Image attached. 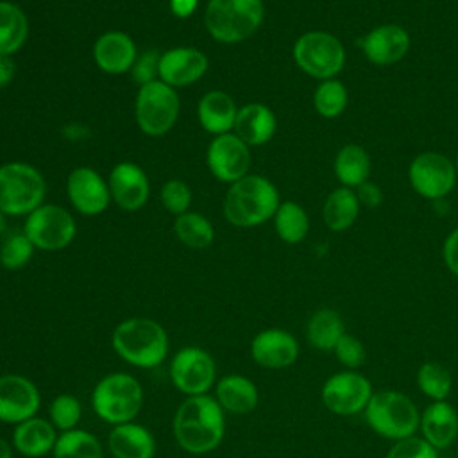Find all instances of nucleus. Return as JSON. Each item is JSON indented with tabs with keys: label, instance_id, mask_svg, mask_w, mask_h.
Listing matches in <instances>:
<instances>
[{
	"label": "nucleus",
	"instance_id": "obj_42",
	"mask_svg": "<svg viewBox=\"0 0 458 458\" xmlns=\"http://www.w3.org/2000/svg\"><path fill=\"white\" fill-rule=\"evenodd\" d=\"M159 57L161 54H157L156 50L145 52L136 57L131 68V73H132V79L140 82V86L159 79Z\"/></svg>",
	"mask_w": 458,
	"mask_h": 458
},
{
	"label": "nucleus",
	"instance_id": "obj_45",
	"mask_svg": "<svg viewBox=\"0 0 458 458\" xmlns=\"http://www.w3.org/2000/svg\"><path fill=\"white\" fill-rule=\"evenodd\" d=\"M199 0H170V11L177 18H188L195 13Z\"/></svg>",
	"mask_w": 458,
	"mask_h": 458
},
{
	"label": "nucleus",
	"instance_id": "obj_26",
	"mask_svg": "<svg viewBox=\"0 0 458 458\" xmlns=\"http://www.w3.org/2000/svg\"><path fill=\"white\" fill-rule=\"evenodd\" d=\"M215 399L224 411L245 415L258 406L259 392L252 379L242 374H227L215 383Z\"/></svg>",
	"mask_w": 458,
	"mask_h": 458
},
{
	"label": "nucleus",
	"instance_id": "obj_49",
	"mask_svg": "<svg viewBox=\"0 0 458 458\" xmlns=\"http://www.w3.org/2000/svg\"><path fill=\"white\" fill-rule=\"evenodd\" d=\"M454 166H456V172H458V156H456V161H454Z\"/></svg>",
	"mask_w": 458,
	"mask_h": 458
},
{
	"label": "nucleus",
	"instance_id": "obj_30",
	"mask_svg": "<svg viewBox=\"0 0 458 458\" xmlns=\"http://www.w3.org/2000/svg\"><path fill=\"white\" fill-rule=\"evenodd\" d=\"M345 333V324L338 311L331 308H320L308 318L306 340L318 351H333L336 342Z\"/></svg>",
	"mask_w": 458,
	"mask_h": 458
},
{
	"label": "nucleus",
	"instance_id": "obj_4",
	"mask_svg": "<svg viewBox=\"0 0 458 458\" xmlns=\"http://www.w3.org/2000/svg\"><path fill=\"white\" fill-rule=\"evenodd\" d=\"M265 16L263 0H209L204 25L220 43H240L250 38Z\"/></svg>",
	"mask_w": 458,
	"mask_h": 458
},
{
	"label": "nucleus",
	"instance_id": "obj_35",
	"mask_svg": "<svg viewBox=\"0 0 458 458\" xmlns=\"http://www.w3.org/2000/svg\"><path fill=\"white\" fill-rule=\"evenodd\" d=\"M417 385L420 392L433 401H445L451 394V372L437 361H424L417 370Z\"/></svg>",
	"mask_w": 458,
	"mask_h": 458
},
{
	"label": "nucleus",
	"instance_id": "obj_22",
	"mask_svg": "<svg viewBox=\"0 0 458 458\" xmlns=\"http://www.w3.org/2000/svg\"><path fill=\"white\" fill-rule=\"evenodd\" d=\"M277 129V120L274 111L261 104L250 102L238 109L234 120V134L245 141L249 147H258L272 140Z\"/></svg>",
	"mask_w": 458,
	"mask_h": 458
},
{
	"label": "nucleus",
	"instance_id": "obj_8",
	"mask_svg": "<svg viewBox=\"0 0 458 458\" xmlns=\"http://www.w3.org/2000/svg\"><path fill=\"white\" fill-rule=\"evenodd\" d=\"M295 64L313 79H335L345 64L342 41L326 30H310L293 43Z\"/></svg>",
	"mask_w": 458,
	"mask_h": 458
},
{
	"label": "nucleus",
	"instance_id": "obj_37",
	"mask_svg": "<svg viewBox=\"0 0 458 458\" xmlns=\"http://www.w3.org/2000/svg\"><path fill=\"white\" fill-rule=\"evenodd\" d=\"M34 249L23 231L13 233L0 245V265L7 270H20L30 261Z\"/></svg>",
	"mask_w": 458,
	"mask_h": 458
},
{
	"label": "nucleus",
	"instance_id": "obj_46",
	"mask_svg": "<svg viewBox=\"0 0 458 458\" xmlns=\"http://www.w3.org/2000/svg\"><path fill=\"white\" fill-rule=\"evenodd\" d=\"M14 73H16V66H14L13 57L0 55V89L5 88L13 81Z\"/></svg>",
	"mask_w": 458,
	"mask_h": 458
},
{
	"label": "nucleus",
	"instance_id": "obj_5",
	"mask_svg": "<svg viewBox=\"0 0 458 458\" xmlns=\"http://www.w3.org/2000/svg\"><path fill=\"white\" fill-rule=\"evenodd\" d=\"M363 411L372 431L394 442L413 437L420 424L415 403L397 390L374 392Z\"/></svg>",
	"mask_w": 458,
	"mask_h": 458
},
{
	"label": "nucleus",
	"instance_id": "obj_28",
	"mask_svg": "<svg viewBox=\"0 0 458 458\" xmlns=\"http://www.w3.org/2000/svg\"><path fill=\"white\" fill-rule=\"evenodd\" d=\"M29 21L20 5L0 0V55L13 57L27 41Z\"/></svg>",
	"mask_w": 458,
	"mask_h": 458
},
{
	"label": "nucleus",
	"instance_id": "obj_33",
	"mask_svg": "<svg viewBox=\"0 0 458 458\" xmlns=\"http://www.w3.org/2000/svg\"><path fill=\"white\" fill-rule=\"evenodd\" d=\"M277 236L286 243H299L310 231V218L304 208L293 200L281 202L274 215Z\"/></svg>",
	"mask_w": 458,
	"mask_h": 458
},
{
	"label": "nucleus",
	"instance_id": "obj_12",
	"mask_svg": "<svg viewBox=\"0 0 458 458\" xmlns=\"http://www.w3.org/2000/svg\"><path fill=\"white\" fill-rule=\"evenodd\" d=\"M411 188L428 200H442L456 182L454 163L440 152H420L408 168Z\"/></svg>",
	"mask_w": 458,
	"mask_h": 458
},
{
	"label": "nucleus",
	"instance_id": "obj_3",
	"mask_svg": "<svg viewBox=\"0 0 458 458\" xmlns=\"http://www.w3.org/2000/svg\"><path fill=\"white\" fill-rule=\"evenodd\" d=\"M114 352L132 367H159L168 354V335L165 327L147 317L122 320L111 335Z\"/></svg>",
	"mask_w": 458,
	"mask_h": 458
},
{
	"label": "nucleus",
	"instance_id": "obj_17",
	"mask_svg": "<svg viewBox=\"0 0 458 458\" xmlns=\"http://www.w3.org/2000/svg\"><path fill=\"white\" fill-rule=\"evenodd\" d=\"M365 57L376 66H390L401 61L410 50V34L397 23H385L356 41Z\"/></svg>",
	"mask_w": 458,
	"mask_h": 458
},
{
	"label": "nucleus",
	"instance_id": "obj_10",
	"mask_svg": "<svg viewBox=\"0 0 458 458\" xmlns=\"http://www.w3.org/2000/svg\"><path fill=\"white\" fill-rule=\"evenodd\" d=\"M23 233L39 250H61L77 233L73 216L57 204H41L27 215Z\"/></svg>",
	"mask_w": 458,
	"mask_h": 458
},
{
	"label": "nucleus",
	"instance_id": "obj_40",
	"mask_svg": "<svg viewBox=\"0 0 458 458\" xmlns=\"http://www.w3.org/2000/svg\"><path fill=\"white\" fill-rule=\"evenodd\" d=\"M333 352H335L338 363L344 365L347 370L360 369L367 358V351H365V345L361 344V340L349 333L342 335V338L336 342Z\"/></svg>",
	"mask_w": 458,
	"mask_h": 458
},
{
	"label": "nucleus",
	"instance_id": "obj_14",
	"mask_svg": "<svg viewBox=\"0 0 458 458\" xmlns=\"http://www.w3.org/2000/svg\"><path fill=\"white\" fill-rule=\"evenodd\" d=\"M206 161L215 179L233 184L249 174L250 150L234 132H225L211 140Z\"/></svg>",
	"mask_w": 458,
	"mask_h": 458
},
{
	"label": "nucleus",
	"instance_id": "obj_6",
	"mask_svg": "<svg viewBox=\"0 0 458 458\" xmlns=\"http://www.w3.org/2000/svg\"><path fill=\"white\" fill-rule=\"evenodd\" d=\"M91 404L97 417L107 424L131 422L143 406L141 383L127 372H111L95 385Z\"/></svg>",
	"mask_w": 458,
	"mask_h": 458
},
{
	"label": "nucleus",
	"instance_id": "obj_24",
	"mask_svg": "<svg viewBox=\"0 0 458 458\" xmlns=\"http://www.w3.org/2000/svg\"><path fill=\"white\" fill-rule=\"evenodd\" d=\"M107 447L114 458H154L156 440L150 429L131 420L113 426Z\"/></svg>",
	"mask_w": 458,
	"mask_h": 458
},
{
	"label": "nucleus",
	"instance_id": "obj_44",
	"mask_svg": "<svg viewBox=\"0 0 458 458\" xmlns=\"http://www.w3.org/2000/svg\"><path fill=\"white\" fill-rule=\"evenodd\" d=\"M442 256L447 265V268L458 277V227L449 233V236L444 242Z\"/></svg>",
	"mask_w": 458,
	"mask_h": 458
},
{
	"label": "nucleus",
	"instance_id": "obj_1",
	"mask_svg": "<svg viewBox=\"0 0 458 458\" xmlns=\"http://www.w3.org/2000/svg\"><path fill=\"white\" fill-rule=\"evenodd\" d=\"M174 438L181 449L191 454H206L216 449L225 433L224 410L209 394L190 395L175 410L172 420Z\"/></svg>",
	"mask_w": 458,
	"mask_h": 458
},
{
	"label": "nucleus",
	"instance_id": "obj_11",
	"mask_svg": "<svg viewBox=\"0 0 458 458\" xmlns=\"http://www.w3.org/2000/svg\"><path fill=\"white\" fill-rule=\"evenodd\" d=\"M172 385L184 395H202L216 381V365L213 356L197 345L179 349L168 367Z\"/></svg>",
	"mask_w": 458,
	"mask_h": 458
},
{
	"label": "nucleus",
	"instance_id": "obj_25",
	"mask_svg": "<svg viewBox=\"0 0 458 458\" xmlns=\"http://www.w3.org/2000/svg\"><path fill=\"white\" fill-rule=\"evenodd\" d=\"M57 437L59 435L50 420L30 417L16 424L13 431V447L27 458H39L54 451Z\"/></svg>",
	"mask_w": 458,
	"mask_h": 458
},
{
	"label": "nucleus",
	"instance_id": "obj_38",
	"mask_svg": "<svg viewBox=\"0 0 458 458\" xmlns=\"http://www.w3.org/2000/svg\"><path fill=\"white\" fill-rule=\"evenodd\" d=\"M81 415H82L81 403L72 394H59L50 403V422L61 433L75 429L81 420Z\"/></svg>",
	"mask_w": 458,
	"mask_h": 458
},
{
	"label": "nucleus",
	"instance_id": "obj_36",
	"mask_svg": "<svg viewBox=\"0 0 458 458\" xmlns=\"http://www.w3.org/2000/svg\"><path fill=\"white\" fill-rule=\"evenodd\" d=\"M313 106L324 118L340 116L347 107V88L336 79L320 81L313 93Z\"/></svg>",
	"mask_w": 458,
	"mask_h": 458
},
{
	"label": "nucleus",
	"instance_id": "obj_23",
	"mask_svg": "<svg viewBox=\"0 0 458 458\" xmlns=\"http://www.w3.org/2000/svg\"><path fill=\"white\" fill-rule=\"evenodd\" d=\"M419 428L435 449H445L458 437V413L447 401H433L420 413Z\"/></svg>",
	"mask_w": 458,
	"mask_h": 458
},
{
	"label": "nucleus",
	"instance_id": "obj_20",
	"mask_svg": "<svg viewBox=\"0 0 458 458\" xmlns=\"http://www.w3.org/2000/svg\"><path fill=\"white\" fill-rule=\"evenodd\" d=\"M111 199L123 211H138L145 206L150 193V184L147 174L131 161H122L114 165L107 179Z\"/></svg>",
	"mask_w": 458,
	"mask_h": 458
},
{
	"label": "nucleus",
	"instance_id": "obj_48",
	"mask_svg": "<svg viewBox=\"0 0 458 458\" xmlns=\"http://www.w3.org/2000/svg\"><path fill=\"white\" fill-rule=\"evenodd\" d=\"M7 229V215L4 211H0V234L5 233Z\"/></svg>",
	"mask_w": 458,
	"mask_h": 458
},
{
	"label": "nucleus",
	"instance_id": "obj_13",
	"mask_svg": "<svg viewBox=\"0 0 458 458\" xmlns=\"http://www.w3.org/2000/svg\"><path fill=\"white\" fill-rule=\"evenodd\" d=\"M372 383L358 370H340L329 376L320 390L324 406L336 415L363 411L372 397Z\"/></svg>",
	"mask_w": 458,
	"mask_h": 458
},
{
	"label": "nucleus",
	"instance_id": "obj_7",
	"mask_svg": "<svg viewBox=\"0 0 458 458\" xmlns=\"http://www.w3.org/2000/svg\"><path fill=\"white\" fill-rule=\"evenodd\" d=\"M45 179L29 163L0 165V211L7 216L29 215L43 204Z\"/></svg>",
	"mask_w": 458,
	"mask_h": 458
},
{
	"label": "nucleus",
	"instance_id": "obj_15",
	"mask_svg": "<svg viewBox=\"0 0 458 458\" xmlns=\"http://www.w3.org/2000/svg\"><path fill=\"white\" fill-rule=\"evenodd\" d=\"M41 404L38 386L25 376L4 374L0 376V420L7 424H20L36 417Z\"/></svg>",
	"mask_w": 458,
	"mask_h": 458
},
{
	"label": "nucleus",
	"instance_id": "obj_43",
	"mask_svg": "<svg viewBox=\"0 0 458 458\" xmlns=\"http://www.w3.org/2000/svg\"><path fill=\"white\" fill-rule=\"evenodd\" d=\"M356 197H358V202L360 206H365V208H379L383 204V190L372 182V181H365L361 182L358 188H356Z\"/></svg>",
	"mask_w": 458,
	"mask_h": 458
},
{
	"label": "nucleus",
	"instance_id": "obj_47",
	"mask_svg": "<svg viewBox=\"0 0 458 458\" xmlns=\"http://www.w3.org/2000/svg\"><path fill=\"white\" fill-rule=\"evenodd\" d=\"M0 458H13V447L4 438H0Z\"/></svg>",
	"mask_w": 458,
	"mask_h": 458
},
{
	"label": "nucleus",
	"instance_id": "obj_29",
	"mask_svg": "<svg viewBox=\"0 0 458 458\" xmlns=\"http://www.w3.org/2000/svg\"><path fill=\"white\" fill-rule=\"evenodd\" d=\"M370 170V156L361 145H344L335 157V175L345 188H358L361 182L369 181Z\"/></svg>",
	"mask_w": 458,
	"mask_h": 458
},
{
	"label": "nucleus",
	"instance_id": "obj_16",
	"mask_svg": "<svg viewBox=\"0 0 458 458\" xmlns=\"http://www.w3.org/2000/svg\"><path fill=\"white\" fill-rule=\"evenodd\" d=\"M66 191L72 206L86 216L104 213L111 202L106 179L89 166H79L70 172L66 179Z\"/></svg>",
	"mask_w": 458,
	"mask_h": 458
},
{
	"label": "nucleus",
	"instance_id": "obj_32",
	"mask_svg": "<svg viewBox=\"0 0 458 458\" xmlns=\"http://www.w3.org/2000/svg\"><path fill=\"white\" fill-rule=\"evenodd\" d=\"M54 458H104L100 440L86 429L63 431L52 451Z\"/></svg>",
	"mask_w": 458,
	"mask_h": 458
},
{
	"label": "nucleus",
	"instance_id": "obj_19",
	"mask_svg": "<svg viewBox=\"0 0 458 458\" xmlns=\"http://www.w3.org/2000/svg\"><path fill=\"white\" fill-rule=\"evenodd\" d=\"M250 356L265 369H284L295 363L299 356V342L286 329L268 327L252 338Z\"/></svg>",
	"mask_w": 458,
	"mask_h": 458
},
{
	"label": "nucleus",
	"instance_id": "obj_18",
	"mask_svg": "<svg viewBox=\"0 0 458 458\" xmlns=\"http://www.w3.org/2000/svg\"><path fill=\"white\" fill-rule=\"evenodd\" d=\"M208 72V57L193 47H175L159 57V81L172 88L197 82Z\"/></svg>",
	"mask_w": 458,
	"mask_h": 458
},
{
	"label": "nucleus",
	"instance_id": "obj_27",
	"mask_svg": "<svg viewBox=\"0 0 458 458\" xmlns=\"http://www.w3.org/2000/svg\"><path fill=\"white\" fill-rule=\"evenodd\" d=\"M236 113L238 109L231 95L220 89L208 91L200 98L197 107V114L202 129L215 136L231 132V129L234 127Z\"/></svg>",
	"mask_w": 458,
	"mask_h": 458
},
{
	"label": "nucleus",
	"instance_id": "obj_39",
	"mask_svg": "<svg viewBox=\"0 0 458 458\" xmlns=\"http://www.w3.org/2000/svg\"><path fill=\"white\" fill-rule=\"evenodd\" d=\"M161 202L170 213L179 216L191 206V190L184 181L170 179L161 188Z\"/></svg>",
	"mask_w": 458,
	"mask_h": 458
},
{
	"label": "nucleus",
	"instance_id": "obj_21",
	"mask_svg": "<svg viewBox=\"0 0 458 458\" xmlns=\"http://www.w3.org/2000/svg\"><path fill=\"white\" fill-rule=\"evenodd\" d=\"M136 57V43L122 30H107L100 34L93 45V59L97 66L109 75L131 72Z\"/></svg>",
	"mask_w": 458,
	"mask_h": 458
},
{
	"label": "nucleus",
	"instance_id": "obj_2",
	"mask_svg": "<svg viewBox=\"0 0 458 458\" xmlns=\"http://www.w3.org/2000/svg\"><path fill=\"white\" fill-rule=\"evenodd\" d=\"M279 204V191L270 179L247 174L229 186L224 199V215L236 227H256L274 218Z\"/></svg>",
	"mask_w": 458,
	"mask_h": 458
},
{
	"label": "nucleus",
	"instance_id": "obj_34",
	"mask_svg": "<svg viewBox=\"0 0 458 458\" xmlns=\"http://www.w3.org/2000/svg\"><path fill=\"white\" fill-rule=\"evenodd\" d=\"M174 233L177 240L190 249H206L215 240V229L211 222L204 215L193 211H186L175 216Z\"/></svg>",
	"mask_w": 458,
	"mask_h": 458
},
{
	"label": "nucleus",
	"instance_id": "obj_9",
	"mask_svg": "<svg viewBox=\"0 0 458 458\" xmlns=\"http://www.w3.org/2000/svg\"><path fill=\"white\" fill-rule=\"evenodd\" d=\"M179 95L163 81H152L140 86L134 104L136 123L147 136L166 134L179 118Z\"/></svg>",
	"mask_w": 458,
	"mask_h": 458
},
{
	"label": "nucleus",
	"instance_id": "obj_41",
	"mask_svg": "<svg viewBox=\"0 0 458 458\" xmlns=\"http://www.w3.org/2000/svg\"><path fill=\"white\" fill-rule=\"evenodd\" d=\"M386 458H438V449H435L422 437H408L397 440L386 453Z\"/></svg>",
	"mask_w": 458,
	"mask_h": 458
},
{
	"label": "nucleus",
	"instance_id": "obj_31",
	"mask_svg": "<svg viewBox=\"0 0 458 458\" xmlns=\"http://www.w3.org/2000/svg\"><path fill=\"white\" fill-rule=\"evenodd\" d=\"M360 215V202L356 193L351 188L340 186L331 191L324 202L322 216L326 225L331 231H345L349 229Z\"/></svg>",
	"mask_w": 458,
	"mask_h": 458
}]
</instances>
